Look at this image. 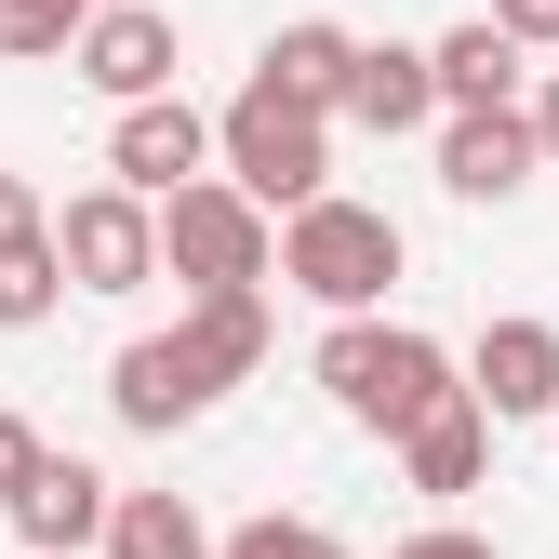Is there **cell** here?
Listing matches in <instances>:
<instances>
[{
  "label": "cell",
  "mask_w": 559,
  "mask_h": 559,
  "mask_svg": "<svg viewBox=\"0 0 559 559\" xmlns=\"http://www.w3.org/2000/svg\"><path fill=\"white\" fill-rule=\"evenodd\" d=\"M266 360V280H227V294H187L174 333H133L120 360H107V413L120 427H200L240 373Z\"/></svg>",
  "instance_id": "cell-1"
},
{
  "label": "cell",
  "mask_w": 559,
  "mask_h": 559,
  "mask_svg": "<svg viewBox=\"0 0 559 559\" xmlns=\"http://www.w3.org/2000/svg\"><path fill=\"white\" fill-rule=\"evenodd\" d=\"M307 373L333 386V413H346V427H373V440H400L413 413H440V400L466 386L440 333H400V320H373V307H346V320L320 333V360H307Z\"/></svg>",
  "instance_id": "cell-2"
},
{
  "label": "cell",
  "mask_w": 559,
  "mask_h": 559,
  "mask_svg": "<svg viewBox=\"0 0 559 559\" xmlns=\"http://www.w3.org/2000/svg\"><path fill=\"white\" fill-rule=\"evenodd\" d=\"M400 214H373V200H294V214H280V253H266V280H294L307 307H386V280H400Z\"/></svg>",
  "instance_id": "cell-3"
},
{
  "label": "cell",
  "mask_w": 559,
  "mask_h": 559,
  "mask_svg": "<svg viewBox=\"0 0 559 559\" xmlns=\"http://www.w3.org/2000/svg\"><path fill=\"white\" fill-rule=\"evenodd\" d=\"M214 160H227V187H240V200L294 214V200H320V187H333V107L280 94L266 67H253V81L227 94V120H214Z\"/></svg>",
  "instance_id": "cell-4"
},
{
  "label": "cell",
  "mask_w": 559,
  "mask_h": 559,
  "mask_svg": "<svg viewBox=\"0 0 559 559\" xmlns=\"http://www.w3.org/2000/svg\"><path fill=\"white\" fill-rule=\"evenodd\" d=\"M280 227H266V200H240L227 174H187L160 187V266L187 280V294H227V280H266Z\"/></svg>",
  "instance_id": "cell-5"
},
{
  "label": "cell",
  "mask_w": 559,
  "mask_h": 559,
  "mask_svg": "<svg viewBox=\"0 0 559 559\" xmlns=\"http://www.w3.org/2000/svg\"><path fill=\"white\" fill-rule=\"evenodd\" d=\"M40 227H53L67 294H147V280H160V200H133L120 174L81 187V200H67V214H40Z\"/></svg>",
  "instance_id": "cell-6"
},
{
  "label": "cell",
  "mask_w": 559,
  "mask_h": 559,
  "mask_svg": "<svg viewBox=\"0 0 559 559\" xmlns=\"http://www.w3.org/2000/svg\"><path fill=\"white\" fill-rule=\"evenodd\" d=\"M67 81H94L107 107L174 94V14H160V0H94L81 40H67Z\"/></svg>",
  "instance_id": "cell-7"
},
{
  "label": "cell",
  "mask_w": 559,
  "mask_h": 559,
  "mask_svg": "<svg viewBox=\"0 0 559 559\" xmlns=\"http://www.w3.org/2000/svg\"><path fill=\"white\" fill-rule=\"evenodd\" d=\"M200 160H214V120H200L187 94H133V107L107 120V174H120L133 200H160V187H187Z\"/></svg>",
  "instance_id": "cell-8"
},
{
  "label": "cell",
  "mask_w": 559,
  "mask_h": 559,
  "mask_svg": "<svg viewBox=\"0 0 559 559\" xmlns=\"http://www.w3.org/2000/svg\"><path fill=\"white\" fill-rule=\"evenodd\" d=\"M466 400L493 413V427L559 413V320H493V333L466 346Z\"/></svg>",
  "instance_id": "cell-9"
},
{
  "label": "cell",
  "mask_w": 559,
  "mask_h": 559,
  "mask_svg": "<svg viewBox=\"0 0 559 559\" xmlns=\"http://www.w3.org/2000/svg\"><path fill=\"white\" fill-rule=\"evenodd\" d=\"M533 174H546V147L520 107H440V187L453 200H520Z\"/></svg>",
  "instance_id": "cell-10"
},
{
  "label": "cell",
  "mask_w": 559,
  "mask_h": 559,
  "mask_svg": "<svg viewBox=\"0 0 559 559\" xmlns=\"http://www.w3.org/2000/svg\"><path fill=\"white\" fill-rule=\"evenodd\" d=\"M107 493H120L107 466H81V453H40V466H27L0 507H14L27 559H67V546H94V533H107Z\"/></svg>",
  "instance_id": "cell-11"
},
{
  "label": "cell",
  "mask_w": 559,
  "mask_h": 559,
  "mask_svg": "<svg viewBox=\"0 0 559 559\" xmlns=\"http://www.w3.org/2000/svg\"><path fill=\"white\" fill-rule=\"evenodd\" d=\"M360 133H427L440 120V81H427V40H360L346 53V94H333Z\"/></svg>",
  "instance_id": "cell-12"
},
{
  "label": "cell",
  "mask_w": 559,
  "mask_h": 559,
  "mask_svg": "<svg viewBox=\"0 0 559 559\" xmlns=\"http://www.w3.org/2000/svg\"><path fill=\"white\" fill-rule=\"evenodd\" d=\"M479 466H493V413H479L466 386L400 427V479H413V493H479Z\"/></svg>",
  "instance_id": "cell-13"
},
{
  "label": "cell",
  "mask_w": 559,
  "mask_h": 559,
  "mask_svg": "<svg viewBox=\"0 0 559 559\" xmlns=\"http://www.w3.org/2000/svg\"><path fill=\"white\" fill-rule=\"evenodd\" d=\"M427 81H440V107H507L520 94V40L493 14H466L453 40H427Z\"/></svg>",
  "instance_id": "cell-14"
},
{
  "label": "cell",
  "mask_w": 559,
  "mask_h": 559,
  "mask_svg": "<svg viewBox=\"0 0 559 559\" xmlns=\"http://www.w3.org/2000/svg\"><path fill=\"white\" fill-rule=\"evenodd\" d=\"M107 559H214V533H200L187 493H107Z\"/></svg>",
  "instance_id": "cell-15"
},
{
  "label": "cell",
  "mask_w": 559,
  "mask_h": 559,
  "mask_svg": "<svg viewBox=\"0 0 559 559\" xmlns=\"http://www.w3.org/2000/svg\"><path fill=\"white\" fill-rule=\"evenodd\" d=\"M346 53H360V40H346L333 14H294V27L266 40V81H280V94H307V107H333V94H346Z\"/></svg>",
  "instance_id": "cell-16"
},
{
  "label": "cell",
  "mask_w": 559,
  "mask_h": 559,
  "mask_svg": "<svg viewBox=\"0 0 559 559\" xmlns=\"http://www.w3.org/2000/svg\"><path fill=\"white\" fill-rule=\"evenodd\" d=\"M67 307V266H53V227H14L0 240V333H40Z\"/></svg>",
  "instance_id": "cell-17"
},
{
  "label": "cell",
  "mask_w": 559,
  "mask_h": 559,
  "mask_svg": "<svg viewBox=\"0 0 559 559\" xmlns=\"http://www.w3.org/2000/svg\"><path fill=\"white\" fill-rule=\"evenodd\" d=\"M81 14H94V0H0V53H14V67H53L67 40H81Z\"/></svg>",
  "instance_id": "cell-18"
},
{
  "label": "cell",
  "mask_w": 559,
  "mask_h": 559,
  "mask_svg": "<svg viewBox=\"0 0 559 559\" xmlns=\"http://www.w3.org/2000/svg\"><path fill=\"white\" fill-rule=\"evenodd\" d=\"M214 559H346V546H333L320 520H280V507H266V520H240V533H214Z\"/></svg>",
  "instance_id": "cell-19"
},
{
  "label": "cell",
  "mask_w": 559,
  "mask_h": 559,
  "mask_svg": "<svg viewBox=\"0 0 559 559\" xmlns=\"http://www.w3.org/2000/svg\"><path fill=\"white\" fill-rule=\"evenodd\" d=\"M493 27H507L520 53H546V40H559V0H493Z\"/></svg>",
  "instance_id": "cell-20"
},
{
  "label": "cell",
  "mask_w": 559,
  "mask_h": 559,
  "mask_svg": "<svg viewBox=\"0 0 559 559\" xmlns=\"http://www.w3.org/2000/svg\"><path fill=\"white\" fill-rule=\"evenodd\" d=\"M386 559H507V546H493V533H453V520H440V533H413V546H386Z\"/></svg>",
  "instance_id": "cell-21"
},
{
  "label": "cell",
  "mask_w": 559,
  "mask_h": 559,
  "mask_svg": "<svg viewBox=\"0 0 559 559\" xmlns=\"http://www.w3.org/2000/svg\"><path fill=\"white\" fill-rule=\"evenodd\" d=\"M27 466H40V427H27V413H0V493H14Z\"/></svg>",
  "instance_id": "cell-22"
},
{
  "label": "cell",
  "mask_w": 559,
  "mask_h": 559,
  "mask_svg": "<svg viewBox=\"0 0 559 559\" xmlns=\"http://www.w3.org/2000/svg\"><path fill=\"white\" fill-rule=\"evenodd\" d=\"M520 120H533V147H546V160H559V67H546V94H533V107H520Z\"/></svg>",
  "instance_id": "cell-23"
},
{
  "label": "cell",
  "mask_w": 559,
  "mask_h": 559,
  "mask_svg": "<svg viewBox=\"0 0 559 559\" xmlns=\"http://www.w3.org/2000/svg\"><path fill=\"white\" fill-rule=\"evenodd\" d=\"M14 227H40V187H14V174H0V240H14Z\"/></svg>",
  "instance_id": "cell-24"
},
{
  "label": "cell",
  "mask_w": 559,
  "mask_h": 559,
  "mask_svg": "<svg viewBox=\"0 0 559 559\" xmlns=\"http://www.w3.org/2000/svg\"><path fill=\"white\" fill-rule=\"evenodd\" d=\"M67 559H94V546H67Z\"/></svg>",
  "instance_id": "cell-25"
}]
</instances>
